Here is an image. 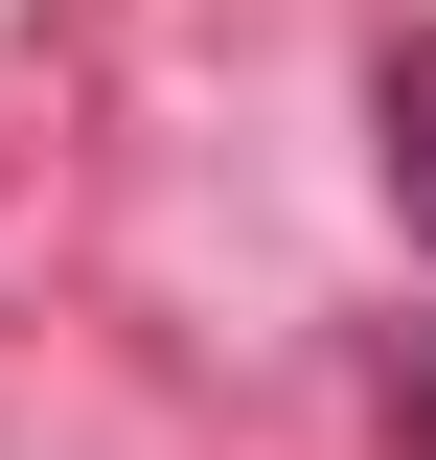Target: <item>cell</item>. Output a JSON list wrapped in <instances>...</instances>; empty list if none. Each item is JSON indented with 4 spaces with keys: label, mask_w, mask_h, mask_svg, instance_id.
<instances>
[{
    "label": "cell",
    "mask_w": 436,
    "mask_h": 460,
    "mask_svg": "<svg viewBox=\"0 0 436 460\" xmlns=\"http://www.w3.org/2000/svg\"><path fill=\"white\" fill-rule=\"evenodd\" d=\"M368 184H390V230L436 253V23H390V47H368Z\"/></svg>",
    "instance_id": "6da1fadb"
},
{
    "label": "cell",
    "mask_w": 436,
    "mask_h": 460,
    "mask_svg": "<svg viewBox=\"0 0 436 460\" xmlns=\"http://www.w3.org/2000/svg\"><path fill=\"white\" fill-rule=\"evenodd\" d=\"M390 460H436V345H414V368H390Z\"/></svg>",
    "instance_id": "7a4b0ae2"
}]
</instances>
